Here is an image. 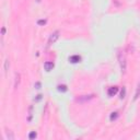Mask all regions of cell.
<instances>
[{
  "label": "cell",
  "instance_id": "9",
  "mask_svg": "<svg viewBox=\"0 0 140 140\" xmlns=\"http://www.w3.org/2000/svg\"><path fill=\"white\" fill-rule=\"evenodd\" d=\"M8 69H9V60L6 59L4 60V72H8Z\"/></svg>",
  "mask_w": 140,
  "mask_h": 140
},
{
  "label": "cell",
  "instance_id": "7",
  "mask_svg": "<svg viewBox=\"0 0 140 140\" xmlns=\"http://www.w3.org/2000/svg\"><path fill=\"white\" fill-rule=\"evenodd\" d=\"M139 96H140V83L138 84V88H137V91H136V94H135L134 100H137Z\"/></svg>",
  "mask_w": 140,
  "mask_h": 140
},
{
  "label": "cell",
  "instance_id": "5",
  "mask_svg": "<svg viewBox=\"0 0 140 140\" xmlns=\"http://www.w3.org/2000/svg\"><path fill=\"white\" fill-rule=\"evenodd\" d=\"M80 60H81V57L78 56V55L71 56L70 58H69V61H70V63H72V64H77V63H79Z\"/></svg>",
  "mask_w": 140,
  "mask_h": 140
},
{
  "label": "cell",
  "instance_id": "17",
  "mask_svg": "<svg viewBox=\"0 0 140 140\" xmlns=\"http://www.w3.org/2000/svg\"><path fill=\"white\" fill-rule=\"evenodd\" d=\"M45 23H46L45 20H41V21H38V24H45Z\"/></svg>",
  "mask_w": 140,
  "mask_h": 140
},
{
  "label": "cell",
  "instance_id": "12",
  "mask_svg": "<svg viewBox=\"0 0 140 140\" xmlns=\"http://www.w3.org/2000/svg\"><path fill=\"white\" fill-rule=\"evenodd\" d=\"M7 137L9 138L10 140L14 139V136H13V135H12V132H11V131H9V132H7Z\"/></svg>",
  "mask_w": 140,
  "mask_h": 140
},
{
  "label": "cell",
  "instance_id": "11",
  "mask_svg": "<svg viewBox=\"0 0 140 140\" xmlns=\"http://www.w3.org/2000/svg\"><path fill=\"white\" fill-rule=\"evenodd\" d=\"M58 90H59V91H63V92H66V91H67V86L66 85H59L58 86Z\"/></svg>",
  "mask_w": 140,
  "mask_h": 140
},
{
  "label": "cell",
  "instance_id": "13",
  "mask_svg": "<svg viewBox=\"0 0 140 140\" xmlns=\"http://www.w3.org/2000/svg\"><path fill=\"white\" fill-rule=\"evenodd\" d=\"M117 113H112V115H110V120H115V119L117 118Z\"/></svg>",
  "mask_w": 140,
  "mask_h": 140
},
{
  "label": "cell",
  "instance_id": "10",
  "mask_svg": "<svg viewBox=\"0 0 140 140\" xmlns=\"http://www.w3.org/2000/svg\"><path fill=\"white\" fill-rule=\"evenodd\" d=\"M29 138H30V139H34V138H36V132L35 131H31V134L29 135Z\"/></svg>",
  "mask_w": 140,
  "mask_h": 140
},
{
  "label": "cell",
  "instance_id": "14",
  "mask_svg": "<svg viewBox=\"0 0 140 140\" xmlns=\"http://www.w3.org/2000/svg\"><path fill=\"white\" fill-rule=\"evenodd\" d=\"M125 93H126V90H125V88H124V89H123V91H122V94H120V98H125Z\"/></svg>",
  "mask_w": 140,
  "mask_h": 140
},
{
  "label": "cell",
  "instance_id": "8",
  "mask_svg": "<svg viewBox=\"0 0 140 140\" xmlns=\"http://www.w3.org/2000/svg\"><path fill=\"white\" fill-rule=\"evenodd\" d=\"M93 98V95H89V96H88V98H86V96H85V98H78L77 101H78V102H82V101H86V100L89 101V100H91V98Z\"/></svg>",
  "mask_w": 140,
  "mask_h": 140
},
{
  "label": "cell",
  "instance_id": "15",
  "mask_svg": "<svg viewBox=\"0 0 140 140\" xmlns=\"http://www.w3.org/2000/svg\"><path fill=\"white\" fill-rule=\"evenodd\" d=\"M41 100H42V95H41V94H38V95H37V98H35V101L38 102V101H41Z\"/></svg>",
  "mask_w": 140,
  "mask_h": 140
},
{
  "label": "cell",
  "instance_id": "2",
  "mask_svg": "<svg viewBox=\"0 0 140 140\" xmlns=\"http://www.w3.org/2000/svg\"><path fill=\"white\" fill-rule=\"evenodd\" d=\"M59 34H60L59 31H56V32H54L51 36H49V38H48V43H47L48 46L53 45V44H54V43L57 41V39L59 38Z\"/></svg>",
  "mask_w": 140,
  "mask_h": 140
},
{
  "label": "cell",
  "instance_id": "4",
  "mask_svg": "<svg viewBox=\"0 0 140 140\" xmlns=\"http://www.w3.org/2000/svg\"><path fill=\"white\" fill-rule=\"evenodd\" d=\"M44 68L46 71H51V70H53V68H54V64L51 63V61H46V63L44 64Z\"/></svg>",
  "mask_w": 140,
  "mask_h": 140
},
{
  "label": "cell",
  "instance_id": "1",
  "mask_svg": "<svg viewBox=\"0 0 140 140\" xmlns=\"http://www.w3.org/2000/svg\"><path fill=\"white\" fill-rule=\"evenodd\" d=\"M118 61H119V66H120V69H122V72L125 73L126 70H127V59H126V55L123 51H118Z\"/></svg>",
  "mask_w": 140,
  "mask_h": 140
},
{
  "label": "cell",
  "instance_id": "3",
  "mask_svg": "<svg viewBox=\"0 0 140 140\" xmlns=\"http://www.w3.org/2000/svg\"><path fill=\"white\" fill-rule=\"evenodd\" d=\"M117 92H118V88H117V86H112V88H110V89L107 90L108 96H114Z\"/></svg>",
  "mask_w": 140,
  "mask_h": 140
},
{
  "label": "cell",
  "instance_id": "16",
  "mask_svg": "<svg viewBox=\"0 0 140 140\" xmlns=\"http://www.w3.org/2000/svg\"><path fill=\"white\" fill-rule=\"evenodd\" d=\"M39 86H41V83H39V82H36L35 88H36V89H39Z\"/></svg>",
  "mask_w": 140,
  "mask_h": 140
},
{
  "label": "cell",
  "instance_id": "6",
  "mask_svg": "<svg viewBox=\"0 0 140 140\" xmlns=\"http://www.w3.org/2000/svg\"><path fill=\"white\" fill-rule=\"evenodd\" d=\"M19 83H20V75L17 73L15 75V83H14V88H18L19 86Z\"/></svg>",
  "mask_w": 140,
  "mask_h": 140
}]
</instances>
